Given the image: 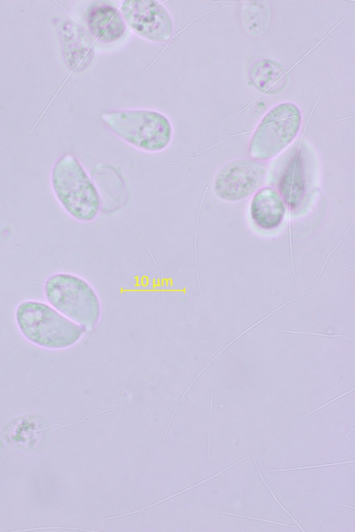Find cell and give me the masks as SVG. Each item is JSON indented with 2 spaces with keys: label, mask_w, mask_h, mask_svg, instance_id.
I'll return each mask as SVG.
<instances>
[{
  "label": "cell",
  "mask_w": 355,
  "mask_h": 532,
  "mask_svg": "<svg viewBox=\"0 0 355 532\" xmlns=\"http://www.w3.org/2000/svg\"><path fill=\"white\" fill-rule=\"evenodd\" d=\"M53 193L63 209L80 222L94 220L101 210V197L92 178L73 156L65 154L52 168Z\"/></svg>",
  "instance_id": "obj_1"
},
{
  "label": "cell",
  "mask_w": 355,
  "mask_h": 532,
  "mask_svg": "<svg viewBox=\"0 0 355 532\" xmlns=\"http://www.w3.org/2000/svg\"><path fill=\"white\" fill-rule=\"evenodd\" d=\"M15 315L22 335L32 343L44 348H69L76 344L87 330L41 302L21 303Z\"/></svg>",
  "instance_id": "obj_2"
},
{
  "label": "cell",
  "mask_w": 355,
  "mask_h": 532,
  "mask_svg": "<svg viewBox=\"0 0 355 532\" xmlns=\"http://www.w3.org/2000/svg\"><path fill=\"white\" fill-rule=\"evenodd\" d=\"M101 118L113 134L142 151L161 152L172 141L173 132L170 120L155 110H112L103 113Z\"/></svg>",
  "instance_id": "obj_3"
},
{
  "label": "cell",
  "mask_w": 355,
  "mask_h": 532,
  "mask_svg": "<svg viewBox=\"0 0 355 532\" xmlns=\"http://www.w3.org/2000/svg\"><path fill=\"white\" fill-rule=\"evenodd\" d=\"M48 301L60 313L91 330L101 315V305L96 292L85 279L78 276L58 273L45 282Z\"/></svg>",
  "instance_id": "obj_4"
},
{
  "label": "cell",
  "mask_w": 355,
  "mask_h": 532,
  "mask_svg": "<svg viewBox=\"0 0 355 532\" xmlns=\"http://www.w3.org/2000/svg\"><path fill=\"white\" fill-rule=\"evenodd\" d=\"M300 125V114L295 105L281 104L264 117L255 131L250 147L257 159H268L285 148L295 137Z\"/></svg>",
  "instance_id": "obj_5"
},
{
  "label": "cell",
  "mask_w": 355,
  "mask_h": 532,
  "mask_svg": "<svg viewBox=\"0 0 355 532\" xmlns=\"http://www.w3.org/2000/svg\"><path fill=\"white\" fill-rule=\"evenodd\" d=\"M126 25L138 36L154 42L168 41L173 23L166 9L155 1H126L121 6Z\"/></svg>",
  "instance_id": "obj_6"
},
{
  "label": "cell",
  "mask_w": 355,
  "mask_h": 532,
  "mask_svg": "<svg viewBox=\"0 0 355 532\" xmlns=\"http://www.w3.org/2000/svg\"><path fill=\"white\" fill-rule=\"evenodd\" d=\"M266 174V168L259 162L248 159L231 161L216 174L214 193L223 200H241L259 188Z\"/></svg>",
  "instance_id": "obj_7"
},
{
  "label": "cell",
  "mask_w": 355,
  "mask_h": 532,
  "mask_svg": "<svg viewBox=\"0 0 355 532\" xmlns=\"http://www.w3.org/2000/svg\"><path fill=\"white\" fill-rule=\"evenodd\" d=\"M86 21L89 33L103 43L117 42L126 31L127 25L121 12L107 3H97L89 8Z\"/></svg>",
  "instance_id": "obj_8"
},
{
  "label": "cell",
  "mask_w": 355,
  "mask_h": 532,
  "mask_svg": "<svg viewBox=\"0 0 355 532\" xmlns=\"http://www.w3.org/2000/svg\"><path fill=\"white\" fill-rule=\"evenodd\" d=\"M250 212L252 220L258 227L272 230L282 224L285 206L277 191L270 188H263L254 195Z\"/></svg>",
  "instance_id": "obj_9"
},
{
  "label": "cell",
  "mask_w": 355,
  "mask_h": 532,
  "mask_svg": "<svg viewBox=\"0 0 355 532\" xmlns=\"http://www.w3.org/2000/svg\"><path fill=\"white\" fill-rule=\"evenodd\" d=\"M307 179L303 159L297 154L289 163L279 181L280 193L292 208L298 206L304 200L307 188Z\"/></svg>",
  "instance_id": "obj_10"
},
{
  "label": "cell",
  "mask_w": 355,
  "mask_h": 532,
  "mask_svg": "<svg viewBox=\"0 0 355 532\" xmlns=\"http://www.w3.org/2000/svg\"><path fill=\"white\" fill-rule=\"evenodd\" d=\"M250 76L258 89L272 91L279 88L283 82L284 71L272 61L259 60L252 65Z\"/></svg>",
  "instance_id": "obj_11"
},
{
  "label": "cell",
  "mask_w": 355,
  "mask_h": 532,
  "mask_svg": "<svg viewBox=\"0 0 355 532\" xmlns=\"http://www.w3.org/2000/svg\"><path fill=\"white\" fill-rule=\"evenodd\" d=\"M263 2H252L245 5L243 10V26L253 35L261 33L268 22L269 10Z\"/></svg>",
  "instance_id": "obj_12"
},
{
  "label": "cell",
  "mask_w": 355,
  "mask_h": 532,
  "mask_svg": "<svg viewBox=\"0 0 355 532\" xmlns=\"http://www.w3.org/2000/svg\"><path fill=\"white\" fill-rule=\"evenodd\" d=\"M251 456H252V459H253V461H254V464H255V466H256V468H257V470H258V472H259V475H260V477H261V479H262V481H263V484H265V486H266V487L268 488V490H270V493L272 494V497H274V499H275V501H276V502L278 503V504H279V506H281V507L283 508V510H284V511H285V512H286V513H287V514H288V515H289V516H290V517H291V518H292V519L294 520V522H295V524H296L298 526V527H299V528H300V529H301L302 531H304V529H302V528L300 526V524L297 523V521L295 520V518H294V517H293L291 515V513H289V512H288V511H287V510H286V508H284V506H283L281 504V503L279 502V500L277 499V498L275 497V495H274V493H272V490L270 489V488L268 486V484H266V482L265 481V480H264V479H263V476H262V475H261V472H260V470H259V467H258V466H257V462H256V461H255V459L254 458V456H253V454H251Z\"/></svg>",
  "instance_id": "obj_13"
},
{
  "label": "cell",
  "mask_w": 355,
  "mask_h": 532,
  "mask_svg": "<svg viewBox=\"0 0 355 532\" xmlns=\"http://www.w3.org/2000/svg\"><path fill=\"white\" fill-rule=\"evenodd\" d=\"M353 462H354V460H352V461H342V462L334 463H329V464H322V465L310 466H305V467H299V468H285V469H280V470H270V472H281V471L293 470H299V469H304V468L307 469V468H318V467H324V466L340 465V464L353 463Z\"/></svg>",
  "instance_id": "obj_14"
},
{
  "label": "cell",
  "mask_w": 355,
  "mask_h": 532,
  "mask_svg": "<svg viewBox=\"0 0 355 532\" xmlns=\"http://www.w3.org/2000/svg\"><path fill=\"white\" fill-rule=\"evenodd\" d=\"M218 512L220 513L228 514V515H234V516H238V517H245V518H248V519L257 520L263 521V522H269V523H273V524H278V525H282V526H286L293 527V526L290 525V524L280 523V522H275V521H271V520H265V519H261V518H257V517H249V516H247V515H241V514L232 513H230V512H224V511H218Z\"/></svg>",
  "instance_id": "obj_15"
},
{
  "label": "cell",
  "mask_w": 355,
  "mask_h": 532,
  "mask_svg": "<svg viewBox=\"0 0 355 532\" xmlns=\"http://www.w3.org/2000/svg\"><path fill=\"white\" fill-rule=\"evenodd\" d=\"M354 427H353V428H352V429L351 430V432H349V433H348V434H347L345 436V437H347V436H348V435H349V434H350L352 432H353V431H354Z\"/></svg>",
  "instance_id": "obj_16"
}]
</instances>
